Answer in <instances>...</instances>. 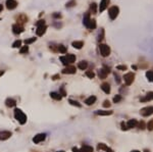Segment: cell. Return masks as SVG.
Instances as JSON below:
<instances>
[{"instance_id":"f5cc1de1","label":"cell","mask_w":153,"mask_h":152,"mask_svg":"<svg viewBox=\"0 0 153 152\" xmlns=\"http://www.w3.org/2000/svg\"><path fill=\"white\" fill-rule=\"evenodd\" d=\"M2 8H3V7H2V5H1V4H0V11L2 10Z\"/></svg>"},{"instance_id":"e0dca14e","label":"cell","mask_w":153,"mask_h":152,"mask_svg":"<svg viewBox=\"0 0 153 152\" xmlns=\"http://www.w3.org/2000/svg\"><path fill=\"white\" fill-rule=\"evenodd\" d=\"M96 26H97V24H96L95 19H90L86 27H87L88 29H90V30H94V29L96 28Z\"/></svg>"},{"instance_id":"836d02e7","label":"cell","mask_w":153,"mask_h":152,"mask_svg":"<svg viewBox=\"0 0 153 152\" xmlns=\"http://www.w3.org/2000/svg\"><path fill=\"white\" fill-rule=\"evenodd\" d=\"M21 45H22V41L21 40H16V42H13L12 47L13 48H18V47H21Z\"/></svg>"},{"instance_id":"5bb4252c","label":"cell","mask_w":153,"mask_h":152,"mask_svg":"<svg viewBox=\"0 0 153 152\" xmlns=\"http://www.w3.org/2000/svg\"><path fill=\"white\" fill-rule=\"evenodd\" d=\"M5 104L7 107H14L16 105V101L14 99H12V98H7L5 100Z\"/></svg>"},{"instance_id":"277c9868","label":"cell","mask_w":153,"mask_h":152,"mask_svg":"<svg viewBox=\"0 0 153 152\" xmlns=\"http://www.w3.org/2000/svg\"><path fill=\"white\" fill-rule=\"evenodd\" d=\"M108 13H109V17L111 19H114L118 16V13H120V8H118L117 6H111L109 8V11H108Z\"/></svg>"},{"instance_id":"7bdbcfd3","label":"cell","mask_w":153,"mask_h":152,"mask_svg":"<svg viewBox=\"0 0 153 152\" xmlns=\"http://www.w3.org/2000/svg\"><path fill=\"white\" fill-rule=\"evenodd\" d=\"M116 68L118 71H127V66L126 65H117Z\"/></svg>"},{"instance_id":"7402d4cb","label":"cell","mask_w":153,"mask_h":152,"mask_svg":"<svg viewBox=\"0 0 153 152\" xmlns=\"http://www.w3.org/2000/svg\"><path fill=\"white\" fill-rule=\"evenodd\" d=\"M80 152H93V148L89 145H84L81 148Z\"/></svg>"},{"instance_id":"9f6ffc18","label":"cell","mask_w":153,"mask_h":152,"mask_svg":"<svg viewBox=\"0 0 153 152\" xmlns=\"http://www.w3.org/2000/svg\"><path fill=\"white\" fill-rule=\"evenodd\" d=\"M145 152H150V151H148V150H145Z\"/></svg>"},{"instance_id":"6da1fadb","label":"cell","mask_w":153,"mask_h":152,"mask_svg":"<svg viewBox=\"0 0 153 152\" xmlns=\"http://www.w3.org/2000/svg\"><path fill=\"white\" fill-rule=\"evenodd\" d=\"M14 117L21 125H24L27 122V115L18 108L14 109Z\"/></svg>"},{"instance_id":"1f68e13d","label":"cell","mask_w":153,"mask_h":152,"mask_svg":"<svg viewBox=\"0 0 153 152\" xmlns=\"http://www.w3.org/2000/svg\"><path fill=\"white\" fill-rule=\"evenodd\" d=\"M76 3H77V2H76V0H71V1H68V2L66 3V5H65V6H66L67 8H70V7L75 6V5H76Z\"/></svg>"},{"instance_id":"d4e9b609","label":"cell","mask_w":153,"mask_h":152,"mask_svg":"<svg viewBox=\"0 0 153 152\" xmlns=\"http://www.w3.org/2000/svg\"><path fill=\"white\" fill-rule=\"evenodd\" d=\"M65 57H66L68 63H72V62H75V60H76V55H73V54H66Z\"/></svg>"},{"instance_id":"ac0fdd59","label":"cell","mask_w":153,"mask_h":152,"mask_svg":"<svg viewBox=\"0 0 153 152\" xmlns=\"http://www.w3.org/2000/svg\"><path fill=\"white\" fill-rule=\"evenodd\" d=\"M95 101H96V97L95 96H90L85 100V103L87 105H92V104L95 103Z\"/></svg>"},{"instance_id":"11a10c76","label":"cell","mask_w":153,"mask_h":152,"mask_svg":"<svg viewBox=\"0 0 153 152\" xmlns=\"http://www.w3.org/2000/svg\"><path fill=\"white\" fill-rule=\"evenodd\" d=\"M57 152H64V151H62V150H61V151H57Z\"/></svg>"},{"instance_id":"30bf717a","label":"cell","mask_w":153,"mask_h":152,"mask_svg":"<svg viewBox=\"0 0 153 152\" xmlns=\"http://www.w3.org/2000/svg\"><path fill=\"white\" fill-rule=\"evenodd\" d=\"M11 137V132H9V131H2V132H0V140H7L9 139Z\"/></svg>"},{"instance_id":"d6a6232c","label":"cell","mask_w":153,"mask_h":152,"mask_svg":"<svg viewBox=\"0 0 153 152\" xmlns=\"http://www.w3.org/2000/svg\"><path fill=\"white\" fill-rule=\"evenodd\" d=\"M68 102H70V103L72 105H73V106H77V107H81L82 106L78 101H75V100H72V99H70V100H68Z\"/></svg>"},{"instance_id":"603a6c76","label":"cell","mask_w":153,"mask_h":152,"mask_svg":"<svg viewBox=\"0 0 153 152\" xmlns=\"http://www.w3.org/2000/svg\"><path fill=\"white\" fill-rule=\"evenodd\" d=\"M87 66H88V63H87V61H85V60H82L81 62H79V64H78V67L80 68V70H82V71L86 70Z\"/></svg>"},{"instance_id":"c3c4849f","label":"cell","mask_w":153,"mask_h":152,"mask_svg":"<svg viewBox=\"0 0 153 152\" xmlns=\"http://www.w3.org/2000/svg\"><path fill=\"white\" fill-rule=\"evenodd\" d=\"M114 77H115V81H116V83H117V84H120V83H121L120 76H118V75H116V73H115V75H114Z\"/></svg>"},{"instance_id":"f907efd6","label":"cell","mask_w":153,"mask_h":152,"mask_svg":"<svg viewBox=\"0 0 153 152\" xmlns=\"http://www.w3.org/2000/svg\"><path fill=\"white\" fill-rule=\"evenodd\" d=\"M72 152H80V150H79L78 148H76V147H73V148H72Z\"/></svg>"},{"instance_id":"681fc988","label":"cell","mask_w":153,"mask_h":152,"mask_svg":"<svg viewBox=\"0 0 153 152\" xmlns=\"http://www.w3.org/2000/svg\"><path fill=\"white\" fill-rule=\"evenodd\" d=\"M58 78H59V76H58V75H55V76H53V77H52V80H57Z\"/></svg>"},{"instance_id":"cb8c5ba5","label":"cell","mask_w":153,"mask_h":152,"mask_svg":"<svg viewBox=\"0 0 153 152\" xmlns=\"http://www.w3.org/2000/svg\"><path fill=\"white\" fill-rule=\"evenodd\" d=\"M98 149L99 150H105L106 152H112L108 147L105 145V144H103V143H100V144H98Z\"/></svg>"},{"instance_id":"4dcf8cb0","label":"cell","mask_w":153,"mask_h":152,"mask_svg":"<svg viewBox=\"0 0 153 152\" xmlns=\"http://www.w3.org/2000/svg\"><path fill=\"white\" fill-rule=\"evenodd\" d=\"M28 51H29V46L26 45V46H23V47L21 48V50H19V53H21V54H24V53H27Z\"/></svg>"},{"instance_id":"816d5d0a","label":"cell","mask_w":153,"mask_h":152,"mask_svg":"<svg viewBox=\"0 0 153 152\" xmlns=\"http://www.w3.org/2000/svg\"><path fill=\"white\" fill-rule=\"evenodd\" d=\"M132 68H134V70H137V66H136V65H133Z\"/></svg>"},{"instance_id":"7dc6e473","label":"cell","mask_w":153,"mask_h":152,"mask_svg":"<svg viewBox=\"0 0 153 152\" xmlns=\"http://www.w3.org/2000/svg\"><path fill=\"white\" fill-rule=\"evenodd\" d=\"M53 17H55V18H60V17H61V14L58 13V12H55V13L53 14Z\"/></svg>"},{"instance_id":"4fadbf2b","label":"cell","mask_w":153,"mask_h":152,"mask_svg":"<svg viewBox=\"0 0 153 152\" xmlns=\"http://www.w3.org/2000/svg\"><path fill=\"white\" fill-rule=\"evenodd\" d=\"M76 72V67L75 66H66L65 68L62 70V73H75Z\"/></svg>"},{"instance_id":"ba28073f","label":"cell","mask_w":153,"mask_h":152,"mask_svg":"<svg viewBox=\"0 0 153 152\" xmlns=\"http://www.w3.org/2000/svg\"><path fill=\"white\" fill-rule=\"evenodd\" d=\"M12 32L16 34V35H18V34H21L24 32V27L22 26V24H13L12 26Z\"/></svg>"},{"instance_id":"8992f818","label":"cell","mask_w":153,"mask_h":152,"mask_svg":"<svg viewBox=\"0 0 153 152\" xmlns=\"http://www.w3.org/2000/svg\"><path fill=\"white\" fill-rule=\"evenodd\" d=\"M140 113L143 116H149L151 114H153V106H146L144 108H142L140 110Z\"/></svg>"},{"instance_id":"3957f363","label":"cell","mask_w":153,"mask_h":152,"mask_svg":"<svg viewBox=\"0 0 153 152\" xmlns=\"http://www.w3.org/2000/svg\"><path fill=\"white\" fill-rule=\"evenodd\" d=\"M110 72V68L107 67V66H103L102 68H100L98 71V76H99L100 79H106L107 75Z\"/></svg>"},{"instance_id":"8d00e7d4","label":"cell","mask_w":153,"mask_h":152,"mask_svg":"<svg viewBox=\"0 0 153 152\" xmlns=\"http://www.w3.org/2000/svg\"><path fill=\"white\" fill-rule=\"evenodd\" d=\"M147 129L149 130V131H153V120H151L147 124Z\"/></svg>"},{"instance_id":"ffe728a7","label":"cell","mask_w":153,"mask_h":152,"mask_svg":"<svg viewBox=\"0 0 153 152\" xmlns=\"http://www.w3.org/2000/svg\"><path fill=\"white\" fill-rule=\"evenodd\" d=\"M72 45L75 48H77V49H81L84 46V42L83 41H73Z\"/></svg>"},{"instance_id":"e575fe53","label":"cell","mask_w":153,"mask_h":152,"mask_svg":"<svg viewBox=\"0 0 153 152\" xmlns=\"http://www.w3.org/2000/svg\"><path fill=\"white\" fill-rule=\"evenodd\" d=\"M86 76L88 78H90V79H93V78L95 77V73L93 72H91V71H88V72H86Z\"/></svg>"},{"instance_id":"bcb514c9","label":"cell","mask_w":153,"mask_h":152,"mask_svg":"<svg viewBox=\"0 0 153 152\" xmlns=\"http://www.w3.org/2000/svg\"><path fill=\"white\" fill-rule=\"evenodd\" d=\"M45 24V21L44 19H40L38 23H37V27H39V26H44Z\"/></svg>"},{"instance_id":"ee69618b","label":"cell","mask_w":153,"mask_h":152,"mask_svg":"<svg viewBox=\"0 0 153 152\" xmlns=\"http://www.w3.org/2000/svg\"><path fill=\"white\" fill-rule=\"evenodd\" d=\"M103 36H104V31H103V30H101V34L99 33V36H98V40H99V41H101L102 39H103Z\"/></svg>"},{"instance_id":"74e56055","label":"cell","mask_w":153,"mask_h":152,"mask_svg":"<svg viewBox=\"0 0 153 152\" xmlns=\"http://www.w3.org/2000/svg\"><path fill=\"white\" fill-rule=\"evenodd\" d=\"M121 100V95H116V96H114V98H113V102H114V103H117V102H120Z\"/></svg>"},{"instance_id":"f1b7e54d","label":"cell","mask_w":153,"mask_h":152,"mask_svg":"<svg viewBox=\"0 0 153 152\" xmlns=\"http://www.w3.org/2000/svg\"><path fill=\"white\" fill-rule=\"evenodd\" d=\"M90 9H91L92 14H95L96 11H97V4L96 3H92L91 6H90Z\"/></svg>"},{"instance_id":"f546056e","label":"cell","mask_w":153,"mask_h":152,"mask_svg":"<svg viewBox=\"0 0 153 152\" xmlns=\"http://www.w3.org/2000/svg\"><path fill=\"white\" fill-rule=\"evenodd\" d=\"M146 77L148 78V80L150 82H153V71H149L146 72Z\"/></svg>"},{"instance_id":"4316f807","label":"cell","mask_w":153,"mask_h":152,"mask_svg":"<svg viewBox=\"0 0 153 152\" xmlns=\"http://www.w3.org/2000/svg\"><path fill=\"white\" fill-rule=\"evenodd\" d=\"M147 100H153V92H149L145 98H142L141 99V101H147Z\"/></svg>"},{"instance_id":"ab89813d","label":"cell","mask_w":153,"mask_h":152,"mask_svg":"<svg viewBox=\"0 0 153 152\" xmlns=\"http://www.w3.org/2000/svg\"><path fill=\"white\" fill-rule=\"evenodd\" d=\"M138 127H139V129L141 130H144L145 129V122L144 121H140V122H138Z\"/></svg>"},{"instance_id":"8fae6325","label":"cell","mask_w":153,"mask_h":152,"mask_svg":"<svg viewBox=\"0 0 153 152\" xmlns=\"http://www.w3.org/2000/svg\"><path fill=\"white\" fill-rule=\"evenodd\" d=\"M46 29H47V27L45 26V24H44V26L37 27V30H36L37 36H43L44 34H45V32H46Z\"/></svg>"},{"instance_id":"db71d44e","label":"cell","mask_w":153,"mask_h":152,"mask_svg":"<svg viewBox=\"0 0 153 152\" xmlns=\"http://www.w3.org/2000/svg\"><path fill=\"white\" fill-rule=\"evenodd\" d=\"M132 152H140V151H138V150H133Z\"/></svg>"},{"instance_id":"5b68a950","label":"cell","mask_w":153,"mask_h":152,"mask_svg":"<svg viewBox=\"0 0 153 152\" xmlns=\"http://www.w3.org/2000/svg\"><path fill=\"white\" fill-rule=\"evenodd\" d=\"M134 78H135V75L133 72H128L124 76V80H125V83L127 86H130L133 82H134Z\"/></svg>"},{"instance_id":"d590c367","label":"cell","mask_w":153,"mask_h":152,"mask_svg":"<svg viewBox=\"0 0 153 152\" xmlns=\"http://www.w3.org/2000/svg\"><path fill=\"white\" fill-rule=\"evenodd\" d=\"M59 59H60V61H61L64 65H67V64H68V61H67V59H66L65 56H60V58H59Z\"/></svg>"},{"instance_id":"9a60e30c","label":"cell","mask_w":153,"mask_h":152,"mask_svg":"<svg viewBox=\"0 0 153 152\" xmlns=\"http://www.w3.org/2000/svg\"><path fill=\"white\" fill-rule=\"evenodd\" d=\"M101 89L104 93H106V94H109L110 93V85L108 84V83H103L101 85Z\"/></svg>"},{"instance_id":"44dd1931","label":"cell","mask_w":153,"mask_h":152,"mask_svg":"<svg viewBox=\"0 0 153 152\" xmlns=\"http://www.w3.org/2000/svg\"><path fill=\"white\" fill-rule=\"evenodd\" d=\"M50 96H51V98H53L54 100H61V97H62L59 93H56V92H51Z\"/></svg>"},{"instance_id":"2e32d148","label":"cell","mask_w":153,"mask_h":152,"mask_svg":"<svg viewBox=\"0 0 153 152\" xmlns=\"http://www.w3.org/2000/svg\"><path fill=\"white\" fill-rule=\"evenodd\" d=\"M112 110H97L95 113L96 114H98V115H104V116H106V115H110V114H112Z\"/></svg>"},{"instance_id":"52a82bcc","label":"cell","mask_w":153,"mask_h":152,"mask_svg":"<svg viewBox=\"0 0 153 152\" xmlns=\"http://www.w3.org/2000/svg\"><path fill=\"white\" fill-rule=\"evenodd\" d=\"M45 138H46V134H38L33 138V142L35 144H39V143H41L42 141L45 140Z\"/></svg>"},{"instance_id":"9c48e42d","label":"cell","mask_w":153,"mask_h":152,"mask_svg":"<svg viewBox=\"0 0 153 152\" xmlns=\"http://www.w3.org/2000/svg\"><path fill=\"white\" fill-rule=\"evenodd\" d=\"M17 6V2L16 0H6V7L9 10H12V9L16 8Z\"/></svg>"},{"instance_id":"7a4b0ae2","label":"cell","mask_w":153,"mask_h":152,"mask_svg":"<svg viewBox=\"0 0 153 152\" xmlns=\"http://www.w3.org/2000/svg\"><path fill=\"white\" fill-rule=\"evenodd\" d=\"M99 50H100V53H101V55L103 57H107L110 54V48L108 45H106V44H100Z\"/></svg>"},{"instance_id":"b9f144b4","label":"cell","mask_w":153,"mask_h":152,"mask_svg":"<svg viewBox=\"0 0 153 152\" xmlns=\"http://www.w3.org/2000/svg\"><path fill=\"white\" fill-rule=\"evenodd\" d=\"M103 107H105V108H108V107H110V102L108 100H105L103 102Z\"/></svg>"},{"instance_id":"d6986e66","label":"cell","mask_w":153,"mask_h":152,"mask_svg":"<svg viewBox=\"0 0 153 152\" xmlns=\"http://www.w3.org/2000/svg\"><path fill=\"white\" fill-rule=\"evenodd\" d=\"M127 126L128 128L131 129V128H136V127L138 126V121L136 120H130L129 121L127 122Z\"/></svg>"},{"instance_id":"60d3db41","label":"cell","mask_w":153,"mask_h":152,"mask_svg":"<svg viewBox=\"0 0 153 152\" xmlns=\"http://www.w3.org/2000/svg\"><path fill=\"white\" fill-rule=\"evenodd\" d=\"M59 94H60L61 96H66V92H65V90H64V88H63V87L60 88V90H59Z\"/></svg>"},{"instance_id":"484cf974","label":"cell","mask_w":153,"mask_h":152,"mask_svg":"<svg viewBox=\"0 0 153 152\" xmlns=\"http://www.w3.org/2000/svg\"><path fill=\"white\" fill-rule=\"evenodd\" d=\"M90 19H91V18H90V13H86L85 16H84V17H83V24H84V26H87Z\"/></svg>"},{"instance_id":"f35d334b","label":"cell","mask_w":153,"mask_h":152,"mask_svg":"<svg viewBox=\"0 0 153 152\" xmlns=\"http://www.w3.org/2000/svg\"><path fill=\"white\" fill-rule=\"evenodd\" d=\"M35 41H36V38H31V39H27V40L24 41V43H26V45H28V44H31Z\"/></svg>"},{"instance_id":"83f0119b","label":"cell","mask_w":153,"mask_h":152,"mask_svg":"<svg viewBox=\"0 0 153 152\" xmlns=\"http://www.w3.org/2000/svg\"><path fill=\"white\" fill-rule=\"evenodd\" d=\"M57 49H58V51L60 52V53H62V54H64V53H66V47L65 46H63V45H58V47H57Z\"/></svg>"},{"instance_id":"f6af8a7d","label":"cell","mask_w":153,"mask_h":152,"mask_svg":"<svg viewBox=\"0 0 153 152\" xmlns=\"http://www.w3.org/2000/svg\"><path fill=\"white\" fill-rule=\"evenodd\" d=\"M121 129L124 130V131H127L128 129H129V128H128V126H127V124H125L124 121H122L121 124Z\"/></svg>"},{"instance_id":"7c38bea8","label":"cell","mask_w":153,"mask_h":152,"mask_svg":"<svg viewBox=\"0 0 153 152\" xmlns=\"http://www.w3.org/2000/svg\"><path fill=\"white\" fill-rule=\"evenodd\" d=\"M109 4V0H101V2H100V5H99V11L102 12V11H104L107 5Z\"/></svg>"}]
</instances>
